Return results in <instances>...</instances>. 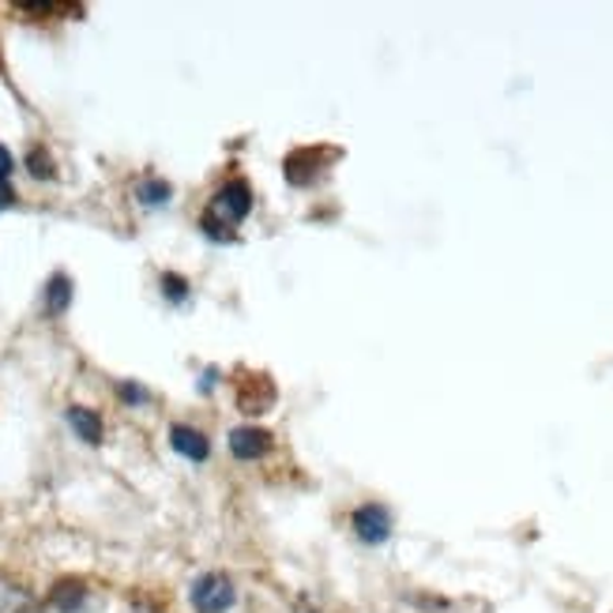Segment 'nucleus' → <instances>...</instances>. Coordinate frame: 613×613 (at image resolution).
Masks as SVG:
<instances>
[{
    "label": "nucleus",
    "mask_w": 613,
    "mask_h": 613,
    "mask_svg": "<svg viewBox=\"0 0 613 613\" xmlns=\"http://www.w3.org/2000/svg\"><path fill=\"white\" fill-rule=\"evenodd\" d=\"M249 211H252V185L245 182V177H226V182L211 192L200 226H203V234L215 237V241H230L237 226L249 218Z\"/></svg>",
    "instance_id": "f257e3e1"
},
{
    "label": "nucleus",
    "mask_w": 613,
    "mask_h": 613,
    "mask_svg": "<svg viewBox=\"0 0 613 613\" xmlns=\"http://www.w3.org/2000/svg\"><path fill=\"white\" fill-rule=\"evenodd\" d=\"M189 602L196 613H226L237 602V587L223 572H203L189 587Z\"/></svg>",
    "instance_id": "f03ea898"
},
{
    "label": "nucleus",
    "mask_w": 613,
    "mask_h": 613,
    "mask_svg": "<svg viewBox=\"0 0 613 613\" xmlns=\"http://www.w3.org/2000/svg\"><path fill=\"white\" fill-rule=\"evenodd\" d=\"M350 530L362 546H384L391 538V512L380 501H365L350 512Z\"/></svg>",
    "instance_id": "7ed1b4c3"
},
{
    "label": "nucleus",
    "mask_w": 613,
    "mask_h": 613,
    "mask_svg": "<svg viewBox=\"0 0 613 613\" xmlns=\"http://www.w3.org/2000/svg\"><path fill=\"white\" fill-rule=\"evenodd\" d=\"M275 452V437L260 425H237L230 429V455L237 463H260Z\"/></svg>",
    "instance_id": "20e7f679"
},
{
    "label": "nucleus",
    "mask_w": 613,
    "mask_h": 613,
    "mask_svg": "<svg viewBox=\"0 0 613 613\" xmlns=\"http://www.w3.org/2000/svg\"><path fill=\"white\" fill-rule=\"evenodd\" d=\"M275 399V384L267 380V373H249L237 380V406L245 414H264Z\"/></svg>",
    "instance_id": "39448f33"
},
{
    "label": "nucleus",
    "mask_w": 613,
    "mask_h": 613,
    "mask_svg": "<svg viewBox=\"0 0 613 613\" xmlns=\"http://www.w3.org/2000/svg\"><path fill=\"white\" fill-rule=\"evenodd\" d=\"M170 445H174L177 455H185L192 463H203L211 455V440L200 429H192V425H170Z\"/></svg>",
    "instance_id": "423d86ee"
},
{
    "label": "nucleus",
    "mask_w": 613,
    "mask_h": 613,
    "mask_svg": "<svg viewBox=\"0 0 613 613\" xmlns=\"http://www.w3.org/2000/svg\"><path fill=\"white\" fill-rule=\"evenodd\" d=\"M30 606H35V595H30L15 576L0 572V613H27Z\"/></svg>",
    "instance_id": "0eeeda50"
},
{
    "label": "nucleus",
    "mask_w": 613,
    "mask_h": 613,
    "mask_svg": "<svg viewBox=\"0 0 613 613\" xmlns=\"http://www.w3.org/2000/svg\"><path fill=\"white\" fill-rule=\"evenodd\" d=\"M68 425L87 445H102V418H98L91 406H68Z\"/></svg>",
    "instance_id": "6e6552de"
},
{
    "label": "nucleus",
    "mask_w": 613,
    "mask_h": 613,
    "mask_svg": "<svg viewBox=\"0 0 613 613\" xmlns=\"http://www.w3.org/2000/svg\"><path fill=\"white\" fill-rule=\"evenodd\" d=\"M68 301H72V283L64 279V275H53L49 286H46V309L57 316V313H64V309H68Z\"/></svg>",
    "instance_id": "1a4fd4ad"
},
{
    "label": "nucleus",
    "mask_w": 613,
    "mask_h": 613,
    "mask_svg": "<svg viewBox=\"0 0 613 613\" xmlns=\"http://www.w3.org/2000/svg\"><path fill=\"white\" fill-rule=\"evenodd\" d=\"M140 200L143 203H166L170 200V185L166 182H143L140 185Z\"/></svg>",
    "instance_id": "9d476101"
},
{
    "label": "nucleus",
    "mask_w": 613,
    "mask_h": 613,
    "mask_svg": "<svg viewBox=\"0 0 613 613\" xmlns=\"http://www.w3.org/2000/svg\"><path fill=\"white\" fill-rule=\"evenodd\" d=\"M27 162H30V174H35V177H53V162H49L38 147L27 154Z\"/></svg>",
    "instance_id": "9b49d317"
},
{
    "label": "nucleus",
    "mask_w": 613,
    "mask_h": 613,
    "mask_svg": "<svg viewBox=\"0 0 613 613\" xmlns=\"http://www.w3.org/2000/svg\"><path fill=\"white\" fill-rule=\"evenodd\" d=\"M162 290H166V298H174V301H185V279L182 275H162Z\"/></svg>",
    "instance_id": "f8f14e48"
},
{
    "label": "nucleus",
    "mask_w": 613,
    "mask_h": 613,
    "mask_svg": "<svg viewBox=\"0 0 613 613\" xmlns=\"http://www.w3.org/2000/svg\"><path fill=\"white\" fill-rule=\"evenodd\" d=\"M117 391L128 399V403H143V399H147V391H143V388H136V384H121Z\"/></svg>",
    "instance_id": "ddd939ff"
},
{
    "label": "nucleus",
    "mask_w": 613,
    "mask_h": 613,
    "mask_svg": "<svg viewBox=\"0 0 613 613\" xmlns=\"http://www.w3.org/2000/svg\"><path fill=\"white\" fill-rule=\"evenodd\" d=\"M8 177H12V154L0 147V182H8Z\"/></svg>",
    "instance_id": "4468645a"
},
{
    "label": "nucleus",
    "mask_w": 613,
    "mask_h": 613,
    "mask_svg": "<svg viewBox=\"0 0 613 613\" xmlns=\"http://www.w3.org/2000/svg\"><path fill=\"white\" fill-rule=\"evenodd\" d=\"M8 203H12V185L0 182V208H8Z\"/></svg>",
    "instance_id": "2eb2a0df"
}]
</instances>
